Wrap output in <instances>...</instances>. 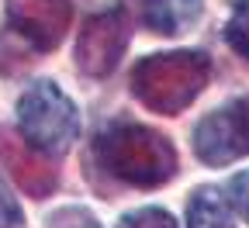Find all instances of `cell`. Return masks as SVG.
Instances as JSON below:
<instances>
[{
  "instance_id": "8992f818",
  "label": "cell",
  "mask_w": 249,
  "mask_h": 228,
  "mask_svg": "<svg viewBox=\"0 0 249 228\" xmlns=\"http://www.w3.org/2000/svg\"><path fill=\"white\" fill-rule=\"evenodd\" d=\"M0 166L11 173V180L31 201H45L59 190V170L52 166V156H45L21 132L14 135L4 124H0Z\"/></svg>"
},
{
  "instance_id": "30bf717a",
  "label": "cell",
  "mask_w": 249,
  "mask_h": 228,
  "mask_svg": "<svg viewBox=\"0 0 249 228\" xmlns=\"http://www.w3.org/2000/svg\"><path fill=\"white\" fill-rule=\"evenodd\" d=\"M38 49L31 45L28 38H21L18 31L7 24V28H0V76H18L24 73L31 62V55H35Z\"/></svg>"
},
{
  "instance_id": "8fae6325",
  "label": "cell",
  "mask_w": 249,
  "mask_h": 228,
  "mask_svg": "<svg viewBox=\"0 0 249 228\" xmlns=\"http://www.w3.org/2000/svg\"><path fill=\"white\" fill-rule=\"evenodd\" d=\"M222 35H225L229 49L249 62V0H232V11H229Z\"/></svg>"
},
{
  "instance_id": "ba28073f",
  "label": "cell",
  "mask_w": 249,
  "mask_h": 228,
  "mask_svg": "<svg viewBox=\"0 0 249 228\" xmlns=\"http://www.w3.org/2000/svg\"><path fill=\"white\" fill-rule=\"evenodd\" d=\"M232 201L218 187H197L187 204V228H235Z\"/></svg>"
},
{
  "instance_id": "3957f363",
  "label": "cell",
  "mask_w": 249,
  "mask_h": 228,
  "mask_svg": "<svg viewBox=\"0 0 249 228\" xmlns=\"http://www.w3.org/2000/svg\"><path fill=\"white\" fill-rule=\"evenodd\" d=\"M18 132L45 156H66L80 139V111L52 80L28 83L18 97Z\"/></svg>"
},
{
  "instance_id": "5bb4252c",
  "label": "cell",
  "mask_w": 249,
  "mask_h": 228,
  "mask_svg": "<svg viewBox=\"0 0 249 228\" xmlns=\"http://www.w3.org/2000/svg\"><path fill=\"white\" fill-rule=\"evenodd\" d=\"M21 225H24V211L11 193V187L4 183V176H0V228H21Z\"/></svg>"
},
{
  "instance_id": "2e32d148",
  "label": "cell",
  "mask_w": 249,
  "mask_h": 228,
  "mask_svg": "<svg viewBox=\"0 0 249 228\" xmlns=\"http://www.w3.org/2000/svg\"><path fill=\"white\" fill-rule=\"evenodd\" d=\"M173 7L180 14V24L183 28H191L201 21V11H204V0H173Z\"/></svg>"
},
{
  "instance_id": "4fadbf2b",
  "label": "cell",
  "mask_w": 249,
  "mask_h": 228,
  "mask_svg": "<svg viewBox=\"0 0 249 228\" xmlns=\"http://www.w3.org/2000/svg\"><path fill=\"white\" fill-rule=\"evenodd\" d=\"M49 228H101V221L87 208H59L49 214Z\"/></svg>"
},
{
  "instance_id": "277c9868",
  "label": "cell",
  "mask_w": 249,
  "mask_h": 228,
  "mask_svg": "<svg viewBox=\"0 0 249 228\" xmlns=\"http://www.w3.org/2000/svg\"><path fill=\"white\" fill-rule=\"evenodd\" d=\"M128 42H132V11L128 7L111 4L97 14H90L80 24L76 49H73L76 70L90 80L111 76L118 70V62L124 59V52H128Z\"/></svg>"
},
{
  "instance_id": "6da1fadb",
  "label": "cell",
  "mask_w": 249,
  "mask_h": 228,
  "mask_svg": "<svg viewBox=\"0 0 249 228\" xmlns=\"http://www.w3.org/2000/svg\"><path fill=\"white\" fill-rule=\"evenodd\" d=\"M90 159L104 176L139 190H156L170 183L180 166L173 142L160 128L128 118H107L97 124L90 142Z\"/></svg>"
},
{
  "instance_id": "9a60e30c",
  "label": "cell",
  "mask_w": 249,
  "mask_h": 228,
  "mask_svg": "<svg viewBox=\"0 0 249 228\" xmlns=\"http://www.w3.org/2000/svg\"><path fill=\"white\" fill-rule=\"evenodd\" d=\"M229 201L239 211V218L249 221V170H242V173H235L229 180Z\"/></svg>"
},
{
  "instance_id": "7c38bea8",
  "label": "cell",
  "mask_w": 249,
  "mask_h": 228,
  "mask_svg": "<svg viewBox=\"0 0 249 228\" xmlns=\"http://www.w3.org/2000/svg\"><path fill=\"white\" fill-rule=\"evenodd\" d=\"M114 228H177V221L166 208H135L121 214Z\"/></svg>"
},
{
  "instance_id": "9c48e42d",
  "label": "cell",
  "mask_w": 249,
  "mask_h": 228,
  "mask_svg": "<svg viewBox=\"0 0 249 228\" xmlns=\"http://www.w3.org/2000/svg\"><path fill=\"white\" fill-rule=\"evenodd\" d=\"M132 14L152 35H180L183 31L173 0H132Z\"/></svg>"
},
{
  "instance_id": "52a82bcc",
  "label": "cell",
  "mask_w": 249,
  "mask_h": 228,
  "mask_svg": "<svg viewBox=\"0 0 249 228\" xmlns=\"http://www.w3.org/2000/svg\"><path fill=\"white\" fill-rule=\"evenodd\" d=\"M7 24L38 52H52L62 45L73 24V4L70 0H7Z\"/></svg>"
},
{
  "instance_id": "5b68a950",
  "label": "cell",
  "mask_w": 249,
  "mask_h": 228,
  "mask_svg": "<svg viewBox=\"0 0 249 228\" xmlns=\"http://www.w3.org/2000/svg\"><path fill=\"white\" fill-rule=\"evenodd\" d=\"M249 152V97H232L194 128V156L204 166H229Z\"/></svg>"
},
{
  "instance_id": "7a4b0ae2",
  "label": "cell",
  "mask_w": 249,
  "mask_h": 228,
  "mask_svg": "<svg viewBox=\"0 0 249 228\" xmlns=\"http://www.w3.org/2000/svg\"><path fill=\"white\" fill-rule=\"evenodd\" d=\"M128 83H132V97L142 107L173 118L191 107L211 83V55L201 49L145 55L135 62Z\"/></svg>"
}]
</instances>
